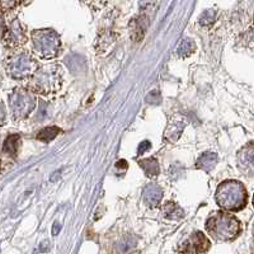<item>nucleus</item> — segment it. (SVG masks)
I'll return each mask as SVG.
<instances>
[{"label":"nucleus","mask_w":254,"mask_h":254,"mask_svg":"<svg viewBox=\"0 0 254 254\" xmlns=\"http://www.w3.org/2000/svg\"><path fill=\"white\" fill-rule=\"evenodd\" d=\"M208 234L217 242H231L239 235L240 222L233 215L226 212H215L206 222Z\"/></svg>","instance_id":"f257e3e1"},{"label":"nucleus","mask_w":254,"mask_h":254,"mask_svg":"<svg viewBox=\"0 0 254 254\" xmlns=\"http://www.w3.org/2000/svg\"><path fill=\"white\" fill-rule=\"evenodd\" d=\"M216 202L220 207L228 211H239L247 205V190L243 183L229 179L220 183L215 194Z\"/></svg>","instance_id":"f03ea898"},{"label":"nucleus","mask_w":254,"mask_h":254,"mask_svg":"<svg viewBox=\"0 0 254 254\" xmlns=\"http://www.w3.org/2000/svg\"><path fill=\"white\" fill-rule=\"evenodd\" d=\"M61 72L60 67L58 65H47L42 69L35 72V76L32 78L31 85L36 92H40L42 94H49L51 92H55L60 87Z\"/></svg>","instance_id":"7ed1b4c3"},{"label":"nucleus","mask_w":254,"mask_h":254,"mask_svg":"<svg viewBox=\"0 0 254 254\" xmlns=\"http://www.w3.org/2000/svg\"><path fill=\"white\" fill-rule=\"evenodd\" d=\"M60 49V41L52 31H37L33 35V50L44 59L54 58Z\"/></svg>","instance_id":"20e7f679"},{"label":"nucleus","mask_w":254,"mask_h":254,"mask_svg":"<svg viewBox=\"0 0 254 254\" xmlns=\"http://www.w3.org/2000/svg\"><path fill=\"white\" fill-rule=\"evenodd\" d=\"M10 108L17 119H24L35 110L36 98L31 92L24 89H15L9 98Z\"/></svg>","instance_id":"39448f33"},{"label":"nucleus","mask_w":254,"mask_h":254,"mask_svg":"<svg viewBox=\"0 0 254 254\" xmlns=\"http://www.w3.org/2000/svg\"><path fill=\"white\" fill-rule=\"evenodd\" d=\"M36 66H37L36 61L32 59L31 55L26 54V52L14 56L8 65L10 75L17 79L26 78V76L32 75L35 72Z\"/></svg>","instance_id":"423d86ee"},{"label":"nucleus","mask_w":254,"mask_h":254,"mask_svg":"<svg viewBox=\"0 0 254 254\" xmlns=\"http://www.w3.org/2000/svg\"><path fill=\"white\" fill-rule=\"evenodd\" d=\"M211 243L202 231H196L178 248V254H206Z\"/></svg>","instance_id":"0eeeda50"},{"label":"nucleus","mask_w":254,"mask_h":254,"mask_svg":"<svg viewBox=\"0 0 254 254\" xmlns=\"http://www.w3.org/2000/svg\"><path fill=\"white\" fill-rule=\"evenodd\" d=\"M142 197H144V202L149 207H156L162 201L163 190L158 185L151 183V185H147L145 187L144 192H142Z\"/></svg>","instance_id":"6e6552de"},{"label":"nucleus","mask_w":254,"mask_h":254,"mask_svg":"<svg viewBox=\"0 0 254 254\" xmlns=\"http://www.w3.org/2000/svg\"><path fill=\"white\" fill-rule=\"evenodd\" d=\"M217 164V155L215 153H203L196 163V167L205 172L212 171Z\"/></svg>","instance_id":"1a4fd4ad"},{"label":"nucleus","mask_w":254,"mask_h":254,"mask_svg":"<svg viewBox=\"0 0 254 254\" xmlns=\"http://www.w3.org/2000/svg\"><path fill=\"white\" fill-rule=\"evenodd\" d=\"M186 125L183 124L182 121H174V124H169V126L167 127V130H165V139L169 140V141L174 142L177 141L181 133H182L183 128H185Z\"/></svg>","instance_id":"9d476101"},{"label":"nucleus","mask_w":254,"mask_h":254,"mask_svg":"<svg viewBox=\"0 0 254 254\" xmlns=\"http://www.w3.org/2000/svg\"><path fill=\"white\" fill-rule=\"evenodd\" d=\"M140 167L144 169V172L146 173L147 177H156L160 172V168H159L158 160L154 158H147L144 160H140L139 162Z\"/></svg>","instance_id":"9b49d317"},{"label":"nucleus","mask_w":254,"mask_h":254,"mask_svg":"<svg viewBox=\"0 0 254 254\" xmlns=\"http://www.w3.org/2000/svg\"><path fill=\"white\" fill-rule=\"evenodd\" d=\"M163 215H164L167 219H182L185 216V212L181 207H179L177 203L174 202H167L163 206Z\"/></svg>","instance_id":"f8f14e48"},{"label":"nucleus","mask_w":254,"mask_h":254,"mask_svg":"<svg viewBox=\"0 0 254 254\" xmlns=\"http://www.w3.org/2000/svg\"><path fill=\"white\" fill-rule=\"evenodd\" d=\"M20 145V136L19 135H12L9 136L8 139L4 142V153L9 154L10 156L17 155L18 150H19Z\"/></svg>","instance_id":"ddd939ff"},{"label":"nucleus","mask_w":254,"mask_h":254,"mask_svg":"<svg viewBox=\"0 0 254 254\" xmlns=\"http://www.w3.org/2000/svg\"><path fill=\"white\" fill-rule=\"evenodd\" d=\"M60 128L56 126H49V127H45L44 130L40 131L37 135V140H40V141L42 142H50L52 141V140L55 139L56 136L60 133Z\"/></svg>","instance_id":"4468645a"},{"label":"nucleus","mask_w":254,"mask_h":254,"mask_svg":"<svg viewBox=\"0 0 254 254\" xmlns=\"http://www.w3.org/2000/svg\"><path fill=\"white\" fill-rule=\"evenodd\" d=\"M239 163L240 165L246 164V167L252 168V165H253V146H252V144L244 147L239 153Z\"/></svg>","instance_id":"2eb2a0df"},{"label":"nucleus","mask_w":254,"mask_h":254,"mask_svg":"<svg viewBox=\"0 0 254 254\" xmlns=\"http://www.w3.org/2000/svg\"><path fill=\"white\" fill-rule=\"evenodd\" d=\"M193 51H194V45L190 40L182 41V42H181V45H179L178 50H177V52H178L181 56H188V55H190V54H192Z\"/></svg>","instance_id":"dca6fc26"},{"label":"nucleus","mask_w":254,"mask_h":254,"mask_svg":"<svg viewBox=\"0 0 254 254\" xmlns=\"http://www.w3.org/2000/svg\"><path fill=\"white\" fill-rule=\"evenodd\" d=\"M150 147H151V145H150V142H149V141L141 142V144H140V146H139V150H137V154H139V155H142V154L146 153V151L149 150Z\"/></svg>","instance_id":"f3484780"},{"label":"nucleus","mask_w":254,"mask_h":254,"mask_svg":"<svg viewBox=\"0 0 254 254\" xmlns=\"http://www.w3.org/2000/svg\"><path fill=\"white\" fill-rule=\"evenodd\" d=\"M116 168H121V169H127V162L126 160H120V162L116 163Z\"/></svg>","instance_id":"a211bd4d"},{"label":"nucleus","mask_w":254,"mask_h":254,"mask_svg":"<svg viewBox=\"0 0 254 254\" xmlns=\"http://www.w3.org/2000/svg\"><path fill=\"white\" fill-rule=\"evenodd\" d=\"M4 119H5V112H4V107L0 104V125L4 122Z\"/></svg>","instance_id":"6ab92c4d"},{"label":"nucleus","mask_w":254,"mask_h":254,"mask_svg":"<svg viewBox=\"0 0 254 254\" xmlns=\"http://www.w3.org/2000/svg\"><path fill=\"white\" fill-rule=\"evenodd\" d=\"M41 251H42V252L49 251V242H47V240H45L44 244L41 243Z\"/></svg>","instance_id":"aec40b11"},{"label":"nucleus","mask_w":254,"mask_h":254,"mask_svg":"<svg viewBox=\"0 0 254 254\" xmlns=\"http://www.w3.org/2000/svg\"><path fill=\"white\" fill-rule=\"evenodd\" d=\"M59 230H60V225H59L58 222L55 224V226H54V231H52V234L56 235L59 233Z\"/></svg>","instance_id":"412c9836"}]
</instances>
